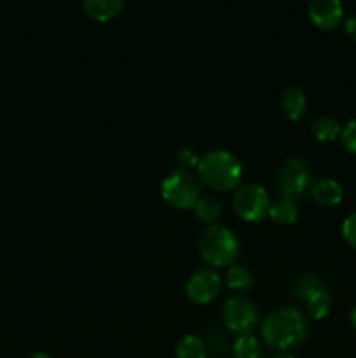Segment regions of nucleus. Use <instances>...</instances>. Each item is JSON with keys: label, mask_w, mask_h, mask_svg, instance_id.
<instances>
[{"label": "nucleus", "mask_w": 356, "mask_h": 358, "mask_svg": "<svg viewBox=\"0 0 356 358\" xmlns=\"http://www.w3.org/2000/svg\"><path fill=\"white\" fill-rule=\"evenodd\" d=\"M307 332H309V322L306 315L293 306H283L271 311L264 318L260 327L262 339L271 348L281 352L299 346L306 339Z\"/></svg>", "instance_id": "obj_1"}, {"label": "nucleus", "mask_w": 356, "mask_h": 358, "mask_svg": "<svg viewBox=\"0 0 356 358\" xmlns=\"http://www.w3.org/2000/svg\"><path fill=\"white\" fill-rule=\"evenodd\" d=\"M199 178L215 191H230L239 185L243 178V164L225 149L206 152L198 164Z\"/></svg>", "instance_id": "obj_2"}, {"label": "nucleus", "mask_w": 356, "mask_h": 358, "mask_svg": "<svg viewBox=\"0 0 356 358\" xmlns=\"http://www.w3.org/2000/svg\"><path fill=\"white\" fill-rule=\"evenodd\" d=\"M201 257L212 266H230L237 259L241 245L232 229L213 224L202 229L198 241Z\"/></svg>", "instance_id": "obj_3"}, {"label": "nucleus", "mask_w": 356, "mask_h": 358, "mask_svg": "<svg viewBox=\"0 0 356 358\" xmlns=\"http://www.w3.org/2000/svg\"><path fill=\"white\" fill-rule=\"evenodd\" d=\"M161 196L173 208H194L201 198V182L192 171L177 168L164 177L161 184Z\"/></svg>", "instance_id": "obj_4"}, {"label": "nucleus", "mask_w": 356, "mask_h": 358, "mask_svg": "<svg viewBox=\"0 0 356 358\" xmlns=\"http://www.w3.org/2000/svg\"><path fill=\"white\" fill-rule=\"evenodd\" d=\"M232 206L237 215L248 222L264 219L271 208V198L267 189L258 184H243L236 189Z\"/></svg>", "instance_id": "obj_5"}, {"label": "nucleus", "mask_w": 356, "mask_h": 358, "mask_svg": "<svg viewBox=\"0 0 356 358\" xmlns=\"http://www.w3.org/2000/svg\"><path fill=\"white\" fill-rule=\"evenodd\" d=\"M222 318L227 329L239 334H250L251 329L257 325L260 313L253 301L241 296L227 297L222 306Z\"/></svg>", "instance_id": "obj_6"}, {"label": "nucleus", "mask_w": 356, "mask_h": 358, "mask_svg": "<svg viewBox=\"0 0 356 358\" xmlns=\"http://www.w3.org/2000/svg\"><path fill=\"white\" fill-rule=\"evenodd\" d=\"M311 182V173L306 163L295 156L286 157L278 170V185L283 198H300L307 191Z\"/></svg>", "instance_id": "obj_7"}, {"label": "nucleus", "mask_w": 356, "mask_h": 358, "mask_svg": "<svg viewBox=\"0 0 356 358\" xmlns=\"http://www.w3.org/2000/svg\"><path fill=\"white\" fill-rule=\"evenodd\" d=\"M222 289V280L215 269H198L191 278L187 280L185 292L187 297L195 304H206L215 299Z\"/></svg>", "instance_id": "obj_8"}, {"label": "nucleus", "mask_w": 356, "mask_h": 358, "mask_svg": "<svg viewBox=\"0 0 356 358\" xmlns=\"http://www.w3.org/2000/svg\"><path fill=\"white\" fill-rule=\"evenodd\" d=\"M307 10L313 23L323 30H334L344 20V6L341 0H311Z\"/></svg>", "instance_id": "obj_9"}, {"label": "nucleus", "mask_w": 356, "mask_h": 358, "mask_svg": "<svg viewBox=\"0 0 356 358\" xmlns=\"http://www.w3.org/2000/svg\"><path fill=\"white\" fill-rule=\"evenodd\" d=\"M311 194L316 199L320 205L323 206H334L337 203L342 201V196H344V189L339 184L335 178H320L313 184L311 187Z\"/></svg>", "instance_id": "obj_10"}, {"label": "nucleus", "mask_w": 356, "mask_h": 358, "mask_svg": "<svg viewBox=\"0 0 356 358\" xmlns=\"http://www.w3.org/2000/svg\"><path fill=\"white\" fill-rule=\"evenodd\" d=\"M281 110L286 117L299 119L306 110V93L299 86H288L281 94Z\"/></svg>", "instance_id": "obj_11"}, {"label": "nucleus", "mask_w": 356, "mask_h": 358, "mask_svg": "<svg viewBox=\"0 0 356 358\" xmlns=\"http://www.w3.org/2000/svg\"><path fill=\"white\" fill-rule=\"evenodd\" d=\"M82 7L87 16L93 20L107 21L124 9V2L122 0H86Z\"/></svg>", "instance_id": "obj_12"}, {"label": "nucleus", "mask_w": 356, "mask_h": 358, "mask_svg": "<svg viewBox=\"0 0 356 358\" xmlns=\"http://www.w3.org/2000/svg\"><path fill=\"white\" fill-rule=\"evenodd\" d=\"M323 287L325 283L323 280H321V276L311 271L299 273V275L292 280V283H290V290H292L293 296L300 301H304L307 296L316 292L318 289H323Z\"/></svg>", "instance_id": "obj_13"}, {"label": "nucleus", "mask_w": 356, "mask_h": 358, "mask_svg": "<svg viewBox=\"0 0 356 358\" xmlns=\"http://www.w3.org/2000/svg\"><path fill=\"white\" fill-rule=\"evenodd\" d=\"M302 303L304 306H306V311L311 315V317L316 318V320H321V318H325L328 313H330L332 296L327 290V287H323V289H318L316 292L307 296Z\"/></svg>", "instance_id": "obj_14"}, {"label": "nucleus", "mask_w": 356, "mask_h": 358, "mask_svg": "<svg viewBox=\"0 0 356 358\" xmlns=\"http://www.w3.org/2000/svg\"><path fill=\"white\" fill-rule=\"evenodd\" d=\"M269 215L279 224H293L299 219V206H297L295 199L279 198L274 203H271Z\"/></svg>", "instance_id": "obj_15"}, {"label": "nucleus", "mask_w": 356, "mask_h": 358, "mask_svg": "<svg viewBox=\"0 0 356 358\" xmlns=\"http://www.w3.org/2000/svg\"><path fill=\"white\" fill-rule=\"evenodd\" d=\"M311 131H313V135L320 142H330V140H335L337 136H341L342 126L332 115H320L311 124Z\"/></svg>", "instance_id": "obj_16"}, {"label": "nucleus", "mask_w": 356, "mask_h": 358, "mask_svg": "<svg viewBox=\"0 0 356 358\" xmlns=\"http://www.w3.org/2000/svg\"><path fill=\"white\" fill-rule=\"evenodd\" d=\"M194 212L201 222L213 226L222 215V205L218 203V199L212 198V196H201L199 201L195 203Z\"/></svg>", "instance_id": "obj_17"}, {"label": "nucleus", "mask_w": 356, "mask_h": 358, "mask_svg": "<svg viewBox=\"0 0 356 358\" xmlns=\"http://www.w3.org/2000/svg\"><path fill=\"white\" fill-rule=\"evenodd\" d=\"M177 358H206L205 341L199 336L185 334L177 345Z\"/></svg>", "instance_id": "obj_18"}, {"label": "nucleus", "mask_w": 356, "mask_h": 358, "mask_svg": "<svg viewBox=\"0 0 356 358\" xmlns=\"http://www.w3.org/2000/svg\"><path fill=\"white\" fill-rule=\"evenodd\" d=\"M253 275L248 268L241 264L230 266L229 271H227V285L232 290H248L253 285Z\"/></svg>", "instance_id": "obj_19"}, {"label": "nucleus", "mask_w": 356, "mask_h": 358, "mask_svg": "<svg viewBox=\"0 0 356 358\" xmlns=\"http://www.w3.org/2000/svg\"><path fill=\"white\" fill-rule=\"evenodd\" d=\"M234 358H260V343L255 336L241 334L234 341Z\"/></svg>", "instance_id": "obj_20"}, {"label": "nucleus", "mask_w": 356, "mask_h": 358, "mask_svg": "<svg viewBox=\"0 0 356 358\" xmlns=\"http://www.w3.org/2000/svg\"><path fill=\"white\" fill-rule=\"evenodd\" d=\"M205 346H206V352H212L213 355H223L227 350V339L225 334L220 331L218 327H209L205 329Z\"/></svg>", "instance_id": "obj_21"}, {"label": "nucleus", "mask_w": 356, "mask_h": 358, "mask_svg": "<svg viewBox=\"0 0 356 358\" xmlns=\"http://www.w3.org/2000/svg\"><path fill=\"white\" fill-rule=\"evenodd\" d=\"M341 140L342 145H344L349 152L356 154V117L346 122V126H342Z\"/></svg>", "instance_id": "obj_22"}, {"label": "nucleus", "mask_w": 356, "mask_h": 358, "mask_svg": "<svg viewBox=\"0 0 356 358\" xmlns=\"http://www.w3.org/2000/svg\"><path fill=\"white\" fill-rule=\"evenodd\" d=\"M199 159H201V157L198 156V152H195L192 147H181V149L177 150V161L184 170H187V168H192V166H198Z\"/></svg>", "instance_id": "obj_23"}, {"label": "nucleus", "mask_w": 356, "mask_h": 358, "mask_svg": "<svg viewBox=\"0 0 356 358\" xmlns=\"http://www.w3.org/2000/svg\"><path fill=\"white\" fill-rule=\"evenodd\" d=\"M342 236L353 248H356V212L349 213L342 222Z\"/></svg>", "instance_id": "obj_24"}, {"label": "nucleus", "mask_w": 356, "mask_h": 358, "mask_svg": "<svg viewBox=\"0 0 356 358\" xmlns=\"http://www.w3.org/2000/svg\"><path fill=\"white\" fill-rule=\"evenodd\" d=\"M344 30L348 31V34L356 41V14H351V16L346 17Z\"/></svg>", "instance_id": "obj_25"}, {"label": "nucleus", "mask_w": 356, "mask_h": 358, "mask_svg": "<svg viewBox=\"0 0 356 358\" xmlns=\"http://www.w3.org/2000/svg\"><path fill=\"white\" fill-rule=\"evenodd\" d=\"M349 320H351L353 327L356 329V306L353 308V310H351V313H349Z\"/></svg>", "instance_id": "obj_26"}, {"label": "nucleus", "mask_w": 356, "mask_h": 358, "mask_svg": "<svg viewBox=\"0 0 356 358\" xmlns=\"http://www.w3.org/2000/svg\"><path fill=\"white\" fill-rule=\"evenodd\" d=\"M272 358H295V357H293L292 353H288V352H279V353H276V355Z\"/></svg>", "instance_id": "obj_27"}, {"label": "nucleus", "mask_w": 356, "mask_h": 358, "mask_svg": "<svg viewBox=\"0 0 356 358\" xmlns=\"http://www.w3.org/2000/svg\"><path fill=\"white\" fill-rule=\"evenodd\" d=\"M30 358H52V357L47 355V353H44V352H37V353H34Z\"/></svg>", "instance_id": "obj_28"}]
</instances>
